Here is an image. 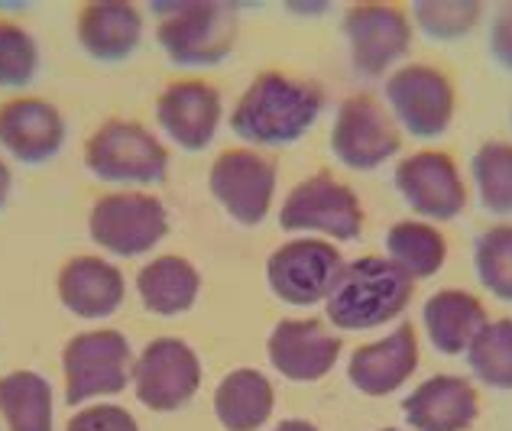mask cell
<instances>
[{
	"mask_svg": "<svg viewBox=\"0 0 512 431\" xmlns=\"http://www.w3.org/2000/svg\"><path fill=\"white\" fill-rule=\"evenodd\" d=\"M325 101V88L312 78L266 69L237 98L231 130L250 146H289L318 124Z\"/></svg>",
	"mask_w": 512,
	"mask_h": 431,
	"instance_id": "1",
	"label": "cell"
},
{
	"mask_svg": "<svg viewBox=\"0 0 512 431\" xmlns=\"http://www.w3.org/2000/svg\"><path fill=\"white\" fill-rule=\"evenodd\" d=\"M415 282L386 257L344 263L325 299V315L338 331H373L396 321L409 308Z\"/></svg>",
	"mask_w": 512,
	"mask_h": 431,
	"instance_id": "2",
	"label": "cell"
},
{
	"mask_svg": "<svg viewBox=\"0 0 512 431\" xmlns=\"http://www.w3.org/2000/svg\"><path fill=\"white\" fill-rule=\"evenodd\" d=\"M159 13L156 39L172 65L201 69L218 65L237 46V7L224 0H166L153 4Z\"/></svg>",
	"mask_w": 512,
	"mask_h": 431,
	"instance_id": "3",
	"label": "cell"
},
{
	"mask_svg": "<svg viewBox=\"0 0 512 431\" xmlns=\"http://www.w3.org/2000/svg\"><path fill=\"white\" fill-rule=\"evenodd\" d=\"M85 166L101 182L146 188L166 179L169 150L150 127L137 124V120L111 117L88 137Z\"/></svg>",
	"mask_w": 512,
	"mask_h": 431,
	"instance_id": "4",
	"label": "cell"
},
{
	"mask_svg": "<svg viewBox=\"0 0 512 431\" xmlns=\"http://www.w3.org/2000/svg\"><path fill=\"white\" fill-rule=\"evenodd\" d=\"M133 347L114 328H91L69 338L62 350V383L69 406L104 402L130 386Z\"/></svg>",
	"mask_w": 512,
	"mask_h": 431,
	"instance_id": "5",
	"label": "cell"
},
{
	"mask_svg": "<svg viewBox=\"0 0 512 431\" xmlns=\"http://www.w3.org/2000/svg\"><path fill=\"white\" fill-rule=\"evenodd\" d=\"M279 227L295 237H321L350 244L363 234V205L347 182L331 172H315L282 198Z\"/></svg>",
	"mask_w": 512,
	"mask_h": 431,
	"instance_id": "6",
	"label": "cell"
},
{
	"mask_svg": "<svg viewBox=\"0 0 512 431\" xmlns=\"http://www.w3.org/2000/svg\"><path fill=\"white\" fill-rule=\"evenodd\" d=\"M169 234V211L150 192L124 188L98 198L88 214L91 244L120 260L143 257L156 250Z\"/></svg>",
	"mask_w": 512,
	"mask_h": 431,
	"instance_id": "7",
	"label": "cell"
},
{
	"mask_svg": "<svg viewBox=\"0 0 512 431\" xmlns=\"http://www.w3.org/2000/svg\"><path fill=\"white\" fill-rule=\"evenodd\" d=\"M344 269L338 244L321 237H292L266 260V286L292 308L325 305Z\"/></svg>",
	"mask_w": 512,
	"mask_h": 431,
	"instance_id": "8",
	"label": "cell"
},
{
	"mask_svg": "<svg viewBox=\"0 0 512 431\" xmlns=\"http://www.w3.org/2000/svg\"><path fill=\"white\" fill-rule=\"evenodd\" d=\"M386 104L396 124L419 140H438L448 133L454 111H457V91L451 78L435 65L409 62L402 69L389 72L386 78Z\"/></svg>",
	"mask_w": 512,
	"mask_h": 431,
	"instance_id": "9",
	"label": "cell"
},
{
	"mask_svg": "<svg viewBox=\"0 0 512 431\" xmlns=\"http://www.w3.org/2000/svg\"><path fill=\"white\" fill-rule=\"evenodd\" d=\"M276 163L250 146H231L211 163L208 188L227 218L244 227H256L269 218L276 201Z\"/></svg>",
	"mask_w": 512,
	"mask_h": 431,
	"instance_id": "10",
	"label": "cell"
},
{
	"mask_svg": "<svg viewBox=\"0 0 512 431\" xmlns=\"http://www.w3.org/2000/svg\"><path fill=\"white\" fill-rule=\"evenodd\" d=\"M130 386L150 412H179L201 389V360L182 338H156L133 357Z\"/></svg>",
	"mask_w": 512,
	"mask_h": 431,
	"instance_id": "11",
	"label": "cell"
},
{
	"mask_svg": "<svg viewBox=\"0 0 512 431\" xmlns=\"http://www.w3.org/2000/svg\"><path fill=\"white\" fill-rule=\"evenodd\" d=\"M344 39L350 52V65L363 78H383L396 62L412 49V20L406 10L383 0H363L350 4L344 13Z\"/></svg>",
	"mask_w": 512,
	"mask_h": 431,
	"instance_id": "12",
	"label": "cell"
},
{
	"mask_svg": "<svg viewBox=\"0 0 512 431\" xmlns=\"http://www.w3.org/2000/svg\"><path fill=\"white\" fill-rule=\"evenodd\" d=\"M399 150V127L380 101L370 94H350L338 104L331 127V153L341 166L354 172H373L386 166Z\"/></svg>",
	"mask_w": 512,
	"mask_h": 431,
	"instance_id": "13",
	"label": "cell"
},
{
	"mask_svg": "<svg viewBox=\"0 0 512 431\" xmlns=\"http://www.w3.org/2000/svg\"><path fill=\"white\" fill-rule=\"evenodd\" d=\"M396 192L422 221H454L461 218L470 192L457 163L441 150H415L399 159L393 172Z\"/></svg>",
	"mask_w": 512,
	"mask_h": 431,
	"instance_id": "14",
	"label": "cell"
},
{
	"mask_svg": "<svg viewBox=\"0 0 512 431\" xmlns=\"http://www.w3.org/2000/svg\"><path fill=\"white\" fill-rule=\"evenodd\" d=\"M224 120V98L211 82L182 78L156 98V124L163 137L185 153H201L214 143Z\"/></svg>",
	"mask_w": 512,
	"mask_h": 431,
	"instance_id": "15",
	"label": "cell"
},
{
	"mask_svg": "<svg viewBox=\"0 0 512 431\" xmlns=\"http://www.w3.org/2000/svg\"><path fill=\"white\" fill-rule=\"evenodd\" d=\"M266 357L282 380L318 383L338 367L341 338L318 318H282L266 338Z\"/></svg>",
	"mask_w": 512,
	"mask_h": 431,
	"instance_id": "16",
	"label": "cell"
},
{
	"mask_svg": "<svg viewBox=\"0 0 512 431\" xmlns=\"http://www.w3.org/2000/svg\"><path fill=\"white\" fill-rule=\"evenodd\" d=\"M422 363L419 331L412 325H396L383 338L357 347L347 360V380L357 393L370 399L393 396L406 386Z\"/></svg>",
	"mask_w": 512,
	"mask_h": 431,
	"instance_id": "17",
	"label": "cell"
},
{
	"mask_svg": "<svg viewBox=\"0 0 512 431\" xmlns=\"http://www.w3.org/2000/svg\"><path fill=\"white\" fill-rule=\"evenodd\" d=\"M0 146L17 163L39 166L62 153L65 117L43 98H10L0 104Z\"/></svg>",
	"mask_w": 512,
	"mask_h": 431,
	"instance_id": "18",
	"label": "cell"
},
{
	"mask_svg": "<svg viewBox=\"0 0 512 431\" xmlns=\"http://www.w3.org/2000/svg\"><path fill=\"white\" fill-rule=\"evenodd\" d=\"M480 415L477 386L457 373H435L402 399V419L412 431H467Z\"/></svg>",
	"mask_w": 512,
	"mask_h": 431,
	"instance_id": "19",
	"label": "cell"
},
{
	"mask_svg": "<svg viewBox=\"0 0 512 431\" xmlns=\"http://www.w3.org/2000/svg\"><path fill=\"white\" fill-rule=\"evenodd\" d=\"M56 289L65 312H72L82 321L111 318L127 299V279L120 273V266L104 257H94V253H82V257H72L65 263L59 269Z\"/></svg>",
	"mask_w": 512,
	"mask_h": 431,
	"instance_id": "20",
	"label": "cell"
},
{
	"mask_svg": "<svg viewBox=\"0 0 512 431\" xmlns=\"http://www.w3.org/2000/svg\"><path fill=\"white\" fill-rule=\"evenodd\" d=\"M78 43L98 62H120L143 43V13L127 0H91L78 10Z\"/></svg>",
	"mask_w": 512,
	"mask_h": 431,
	"instance_id": "21",
	"label": "cell"
},
{
	"mask_svg": "<svg viewBox=\"0 0 512 431\" xmlns=\"http://www.w3.org/2000/svg\"><path fill=\"white\" fill-rule=\"evenodd\" d=\"M487 308L467 289H438L422 305V328L428 344L444 357H461L487 325Z\"/></svg>",
	"mask_w": 512,
	"mask_h": 431,
	"instance_id": "22",
	"label": "cell"
},
{
	"mask_svg": "<svg viewBox=\"0 0 512 431\" xmlns=\"http://www.w3.org/2000/svg\"><path fill=\"white\" fill-rule=\"evenodd\" d=\"M276 409V386L256 367H237L214 389V419L224 431H260Z\"/></svg>",
	"mask_w": 512,
	"mask_h": 431,
	"instance_id": "23",
	"label": "cell"
},
{
	"mask_svg": "<svg viewBox=\"0 0 512 431\" xmlns=\"http://www.w3.org/2000/svg\"><path fill=\"white\" fill-rule=\"evenodd\" d=\"M137 295L150 315H185L201 295V273L192 260L179 257V253H163L140 266Z\"/></svg>",
	"mask_w": 512,
	"mask_h": 431,
	"instance_id": "24",
	"label": "cell"
},
{
	"mask_svg": "<svg viewBox=\"0 0 512 431\" xmlns=\"http://www.w3.org/2000/svg\"><path fill=\"white\" fill-rule=\"evenodd\" d=\"M0 419L7 431H56L52 383L36 370L0 376Z\"/></svg>",
	"mask_w": 512,
	"mask_h": 431,
	"instance_id": "25",
	"label": "cell"
},
{
	"mask_svg": "<svg viewBox=\"0 0 512 431\" xmlns=\"http://www.w3.org/2000/svg\"><path fill=\"white\" fill-rule=\"evenodd\" d=\"M386 260H393L412 282L431 279L448 263V237L428 221H396L386 231Z\"/></svg>",
	"mask_w": 512,
	"mask_h": 431,
	"instance_id": "26",
	"label": "cell"
},
{
	"mask_svg": "<svg viewBox=\"0 0 512 431\" xmlns=\"http://www.w3.org/2000/svg\"><path fill=\"white\" fill-rule=\"evenodd\" d=\"M467 367L483 386L490 389H512V318L487 321L467 347Z\"/></svg>",
	"mask_w": 512,
	"mask_h": 431,
	"instance_id": "27",
	"label": "cell"
},
{
	"mask_svg": "<svg viewBox=\"0 0 512 431\" xmlns=\"http://www.w3.org/2000/svg\"><path fill=\"white\" fill-rule=\"evenodd\" d=\"M480 205L493 214H512V143L487 140L470 159Z\"/></svg>",
	"mask_w": 512,
	"mask_h": 431,
	"instance_id": "28",
	"label": "cell"
},
{
	"mask_svg": "<svg viewBox=\"0 0 512 431\" xmlns=\"http://www.w3.org/2000/svg\"><path fill=\"white\" fill-rule=\"evenodd\" d=\"M474 273L493 299L512 302V224H493L477 237Z\"/></svg>",
	"mask_w": 512,
	"mask_h": 431,
	"instance_id": "29",
	"label": "cell"
},
{
	"mask_svg": "<svg viewBox=\"0 0 512 431\" xmlns=\"http://www.w3.org/2000/svg\"><path fill=\"white\" fill-rule=\"evenodd\" d=\"M412 17L431 39L454 43L480 23L483 7L477 0H419L412 7Z\"/></svg>",
	"mask_w": 512,
	"mask_h": 431,
	"instance_id": "30",
	"label": "cell"
},
{
	"mask_svg": "<svg viewBox=\"0 0 512 431\" xmlns=\"http://www.w3.org/2000/svg\"><path fill=\"white\" fill-rule=\"evenodd\" d=\"M39 72V46L26 26L0 20V88H26Z\"/></svg>",
	"mask_w": 512,
	"mask_h": 431,
	"instance_id": "31",
	"label": "cell"
},
{
	"mask_svg": "<svg viewBox=\"0 0 512 431\" xmlns=\"http://www.w3.org/2000/svg\"><path fill=\"white\" fill-rule=\"evenodd\" d=\"M65 431H140L137 415L127 412L124 406L114 402H94V406H82L69 422Z\"/></svg>",
	"mask_w": 512,
	"mask_h": 431,
	"instance_id": "32",
	"label": "cell"
},
{
	"mask_svg": "<svg viewBox=\"0 0 512 431\" xmlns=\"http://www.w3.org/2000/svg\"><path fill=\"white\" fill-rule=\"evenodd\" d=\"M490 52H493V59L503 65V69L512 72V4L503 7L493 17V26H490Z\"/></svg>",
	"mask_w": 512,
	"mask_h": 431,
	"instance_id": "33",
	"label": "cell"
},
{
	"mask_svg": "<svg viewBox=\"0 0 512 431\" xmlns=\"http://www.w3.org/2000/svg\"><path fill=\"white\" fill-rule=\"evenodd\" d=\"M10 188H13V175H10V166L4 163V156H0V208L7 205Z\"/></svg>",
	"mask_w": 512,
	"mask_h": 431,
	"instance_id": "34",
	"label": "cell"
},
{
	"mask_svg": "<svg viewBox=\"0 0 512 431\" xmlns=\"http://www.w3.org/2000/svg\"><path fill=\"white\" fill-rule=\"evenodd\" d=\"M273 431H321V428L308 419H282L279 425H273Z\"/></svg>",
	"mask_w": 512,
	"mask_h": 431,
	"instance_id": "35",
	"label": "cell"
},
{
	"mask_svg": "<svg viewBox=\"0 0 512 431\" xmlns=\"http://www.w3.org/2000/svg\"><path fill=\"white\" fill-rule=\"evenodd\" d=\"M376 431H399V428H376Z\"/></svg>",
	"mask_w": 512,
	"mask_h": 431,
	"instance_id": "36",
	"label": "cell"
}]
</instances>
